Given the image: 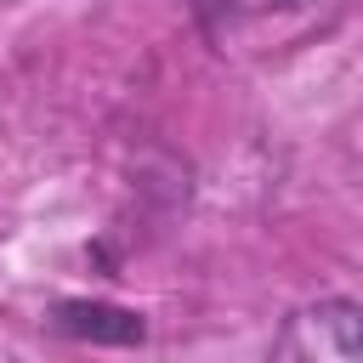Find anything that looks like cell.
<instances>
[{
    "label": "cell",
    "mask_w": 363,
    "mask_h": 363,
    "mask_svg": "<svg viewBox=\"0 0 363 363\" xmlns=\"http://www.w3.org/2000/svg\"><path fill=\"white\" fill-rule=\"evenodd\" d=\"M51 323L74 340H96V346H130L142 340V318L125 312V306H108V301H62L51 312Z\"/></svg>",
    "instance_id": "cell-1"
},
{
    "label": "cell",
    "mask_w": 363,
    "mask_h": 363,
    "mask_svg": "<svg viewBox=\"0 0 363 363\" xmlns=\"http://www.w3.org/2000/svg\"><path fill=\"white\" fill-rule=\"evenodd\" d=\"M301 329L312 335L318 363H357L363 357V346H357V306L352 301H329V306L306 312Z\"/></svg>",
    "instance_id": "cell-2"
}]
</instances>
